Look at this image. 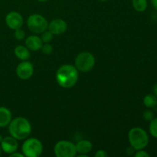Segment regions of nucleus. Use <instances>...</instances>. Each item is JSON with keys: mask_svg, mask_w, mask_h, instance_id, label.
<instances>
[{"mask_svg": "<svg viewBox=\"0 0 157 157\" xmlns=\"http://www.w3.org/2000/svg\"><path fill=\"white\" fill-rule=\"evenodd\" d=\"M22 153L27 157H38L43 151V146L41 141L37 138L25 139L21 147Z\"/></svg>", "mask_w": 157, "mask_h": 157, "instance_id": "5", "label": "nucleus"}, {"mask_svg": "<svg viewBox=\"0 0 157 157\" xmlns=\"http://www.w3.org/2000/svg\"><path fill=\"white\" fill-rule=\"evenodd\" d=\"M100 1H101V2H106V1H107V0H100Z\"/></svg>", "mask_w": 157, "mask_h": 157, "instance_id": "31", "label": "nucleus"}, {"mask_svg": "<svg viewBox=\"0 0 157 157\" xmlns=\"http://www.w3.org/2000/svg\"><path fill=\"white\" fill-rule=\"evenodd\" d=\"M2 139H3L2 136V135H0V144H1V142L2 141Z\"/></svg>", "mask_w": 157, "mask_h": 157, "instance_id": "29", "label": "nucleus"}, {"mask_svg": "<svg viewBox=\"0 0 157 157\" xmlns=\"http://www.w3.org/2000/svg\"><path fill=\"white\" fill-rule=\"evenodd\" d=\"M153 94H154L157 98V84H156L154 86H153Z\"/></svg>", "mask_w": 157, "mask_h": 157, "instance_id": "26", "label": "nucleus"}, {"mask_svg": "<svg viewBox=\"0 0 157 157\" xmlns=\"http://www.w3.org/2000/svg\"><path fill=\"white\" fill-rule=\"evenodd\" d=\"M48 25L46 18L40 14H32L27 19L28 29L35 34H41L47 30Z\"/></svg>", "mask_w": 157, "mask_h": 157, "instance_id": "6", "label": "nucleus"}, {"mask_svg": "<svg viewBox=\"0 0 157 157\" xmlns=\"http://www.w3.org/2000/svg\"><path fill=\"white\" fill-rule=\"evenodd\" d=\"M0 146H1L2 150L5 153L10 155L11 153L16 151L18 147V144L15 138L10 136L3 138L2 141L0 144Z\"/></svg>", "mask_w": 157, "mask_h": 157, "instance_id": "11", "label": "nucleus"}, {"mask_svg": "<svg viewBox=\"0 0 157 157\" xmlns=\"http://www.w3.org/2000/svg\"><path fill=\"white\" fill-rule=\"evenodd\" d=\"M37 1L40 2H47L48 0H37Z\"/></svg>", "mask_w": 157, "mask_h": 157, "instance_id": "28", "label": "nucleus"}, {"mask_svg": "<svg viewBox=\"0 0 157 157\" xmlns=\"http://www.w3.org/2000/svg\"><path fill=\"white\" fill-rule=\"evenodd\" d=\"M134 156L136 157H150V155L144 150H136V153H135Z\"/></svg>", "mask_w": 157, "mask_h": 157, "instance_id": "23", "label": "nucleus"}, {"mask_svg": "<svg viewBox=\"0 0 157 157\" xmlns=\"http://www.w3.org/2000/svg\"><path fill=\"white\" fill-rule=\"evenodd\" d=\"M144 104L148 108H153L157 105V98L154 94H147L144 98Z\"/></svg>", "mask_w": 157, "mask_h": 157, "instance_id": "17", "label": "nucleus"}, {"mask_svg": "<svg viewBox=\"0 0 157 157\" xmlns=\"http://www.w3.org/2000/svg\"><path fill=\"white\" fill-rule=\"evenodd\" d=\"M95 65V58L90 52H83L77 55L75 60V66L81 72L90 71Z\"/></svg>", "mask_w": 157, "mask_h": 157, "instance_id": "4", "label": "nucleus"}, {"mask_svg": "<svg viewBox=\"0 0 157 157\" xmlns=\"http://www.w3.org/2000/svg\"><path fill=\"white\" fill-rule=\"evenodd\" d=\"M78 71L71 64H63L56 71V81L63 88H71L78 81Z\"/></svg>", "mask_w": 157, "mask_h": 157, "instance_id": "1", "label": "nucleus"}, {"mask_svg": "<svg viewBox=\"0 0 157 157\" xmlns=\"http://www.w3.org/2000/svg\"><path fill=\"white\" fill-rule=\"evenodd\" d=\"M128 140L130 147L135 150H144L149 144V136L147 132L140 127H133L128 133Z\"/></svg>", "mask_w": 157, "mask_h": 157, "instance_id": "3", "label": "nucleus"}, {"mask_svg": "<svg viewBox=\"0 0 157 157\" xmlns=\"http://www.w3.org/2000/svg\"><path fill=\"white\" fill-rule=\"evenodd\" d=\"M143 117H144L145 121H151L154 118V114H153V113L151 110H147L144 112V113H143Z\"/></svg>", "mask_w": 157, "mask_h": 157, "instance_id": "22", "label": "nucleus"}, {"mask_svg": "<svg viewBox=\"0 0 157 157\" xmlns=\"http://www.w3.org/2000/svg\"><path fill=\"white\" fill-rule=\"evenodd\" d=\"M9 127L10 136L15 138L17 140H23L27 139L32 132V126L26 118L18 117L11 121Z\"/></svg>", "mask_w": 157, "mask_h": 157, "instance_id": "2", "label": "nucleus"}, {"mask_svg": "<svg viewBox=\"0 0 157 157\" xmlns=\"http://www.w3.org/2000/svg\"><path fill=\"white\" fill-rule=\"evenodd\" d=\"M14 31H15V32H14V36H15V39L18 40V41H21V40L24 39L25 37V32L22 29H21V28L15 29Z\"/></svg>", "mask_w": 157, "mask_h": 157, "instance_id": "21", "label": "nucleus"}, {"mask_svg": "<svg viewBox=\"0 0 157 157\" xmlns=\"http://www.w3.org/2000/svg\"><path fill=\"white\" fill-rule=\"evenodd\" d=\"M150 122V127H149L150 133L152 136L157 138V117L153 118Z\"/></svg>", "mask_w": 157, "mask_h": 157, "instance_id": "18", "label": "nucleus"}, {"mask_svg": "<svg viewBox=\"0 0 157 157\" xmlns=\"http://www.w3.org/2000/svg\"><path fill=\"white\" fill-rule=\"evenodd\" d=\"M12 121V112L7 107H0V127H8Z\"/></svg>", "mask_w": 157, "mask_h": 157, "instance_id": "14", "label": "nucleus"}, {"mask_svg": "<svg viewBox=\"0 0 157 157\" xmlns=\"http://www.w3.org/2000/svg\"><path fill=\"white\" fill-rule=\"evenodd\" d=\"M151 3L153 5V8L157 10V0H151Z\"/></svg>", "mask_w": 157, "mask_h": 157, "instance_id": "27", "label": "nucleus"}, {"mask_svg": "<svg viewBox=\"0 0 157 157\" xmlns=\"http://www.w3.org/2000/svg\"><path fill=\"white\" fill-rule=\"evenodd\" d=\"M43 42L41 38L38 35H30L25 40V46L30 51H38L42 47Z\"/></svg>", "mask_w": 157, "mask_h": 157, "instance_id": "12", "label": "nucleus"}, {"mask_svg": "<svg viewBox=\"0 0 157 157\" xmlns=\"http://www.w3.org/2000/svg\"><path fill=\"white\" fill-rule=\"evenodd\" d=\"M6 23L9 29L15 30L20 29L23 25V18L17 12H10L6 16Z\"/></svg>", "mask_w": 157, "mask_h": 157, "instance_id": "9", "label": "nucleus"}, {"mask_svg": "<svg viewBox=\"0 0 157 157\" xmlns=\"http://www.w3.org/2000/svg\"><path fill=\"white\" fill-rule=\"evenodd\" d=\"M41 39L43 43H50L54 38V35L49 30H45L41 33Z\"/></svg>", "mask_w": 157, "mask_h": 157, "instance_id": "19", "label": "nucleus"}, {"mask_svg": "<svg viewBox=\"0 0 157 157\" xmlns=\"http://www.w3.org/2000/svg\"><path fill=\"white\" fill-rule=\"evenodd\" d=\"M48 29L54 35H59L66 32L67 25L64 20L61 18H55L49 22Z\"/></svg>", "mask_w": 157, "mask_h": 157, "instance_id": "10", "label": "nucleus"}, {"mask_svg": "<svg viewBox=\"0 0 157 157\" xmlns=\"http://www.w3.org/2000/svg\"><path fill=\"white\" fill-rule=\"evenodd\" d=\"M54 153L57 157H74L77 154L75 144L70 141L60 140L55 145Z\"/></svg>", "mask_w": 157, "mask_h": 157, "instance_id": "7", "label": "nucleus"}, {"mask_svg": "<svg viewBox=\"0 0 157 157\" xmlns=\"http://www.w3.org/2000/svg\"><path fill=\"white\" fill-rule=\"evenodd\" d=\"M2 150L1 146H0V156H1V155H2Z\"/></svg>", "mask_w": 157, "mask_h": 157, "instance_id": "30", "label": "nucleus"}, {"mask_svg": "<svg viewBox=\"0 0 157 157\" xmlns=\"http://www.w3.org/2000/svg\"><path fill=\"white\" fill-rule=\"evenodd\" d=\"M108 156L107 152L104 150H99L95 153L94 156L95 157H107Z\"/></svg>", "mask_w": 157, "mask_h": 157, "instance_id": "24", "label": "nucleus"}, {"mask_svg": "<svg viewBox=\"0 0 157 157\" xmlns=\"http://www.w3.org/2000/svg\"><path fill=\"white\" fill-rule=\"evenodd\" d=\"M33 73V64L28 60L21 61L16 67V75L21 80H29Z\"/></svg>", "mask_w": 157, "mask_h": 157, "instance_id": "8", "label": "nucleus"}, {"mask_svg": "<svg viewBox=\"0 0 157 157\" xmlns=\"http://www.w3.org/2000/svg\"><path fill=\"white\" fill-rule=\"evenodd\" d=\"M10 157H15V156H18V157H24L25 156L23 155V153H17L16 151L14 152V153H11L10 155Z\"/></svg>", "mask_w": 157, "mask_h": 157, "instance_id": "25", "label": "nucleus"}, {"mask_svg": "<svg viewBox=\"0 0 157 157\" xmlns=\"http://www.w3.org/2000/svg\"><path fill=\"white\" fill-rule=\"evenodd\" d=\"M75 147H76L77 153L78 154H85L87 155L93 148V145H92L91 142L87 140H80L75 144Z\"/></svg>", "mask_w": 157, "mask_h": 157, "instance_id": "13", "label": "nucleus"}, {"mask_svg": "<svg viewBox=\"0 0 157 157\" xmlns=\"http://www.w3.org/2000/svg\"><path fill=\"white\" fill-rule=\"evenodd\" d=\"M14 54L21 61H27L31 57L30 50L24 45H17L14 49Z\"/></svg>", "mask_w": 157, "mask_h": 157, "instance_id": "15", "label": "nucleus"}, {"mask_svg": "<svg viewBox=\"0 0 157 157\" xmlns=\"http://www.w3.org/2000/svg\"><path fill=\"white\" fill-rule=\"evenodd\" d=\"M132 5L136 12H143L147 9L148 2L147 0H132Z\"/></svg>", "mask_w": 157, "mask_h": 157, "instance_id": "16", "label": "nucleus"}, {"mask_svg": "<svg viewBox=\"0 0 157 157\" xmlns=\"http://www.w3.org/2000/svg\"><path fill=\"white\" fill-rule=\"evenodd\" d=\"M41 49L42 53L47 55H51L52 53V52H53L52 45L49 44V43H44V44H42V47H41Z\"/></svg>", "mask_w": 157, "mask_h": 157, "instance_id": "20", "label": "nucleus"}]
</instances>
